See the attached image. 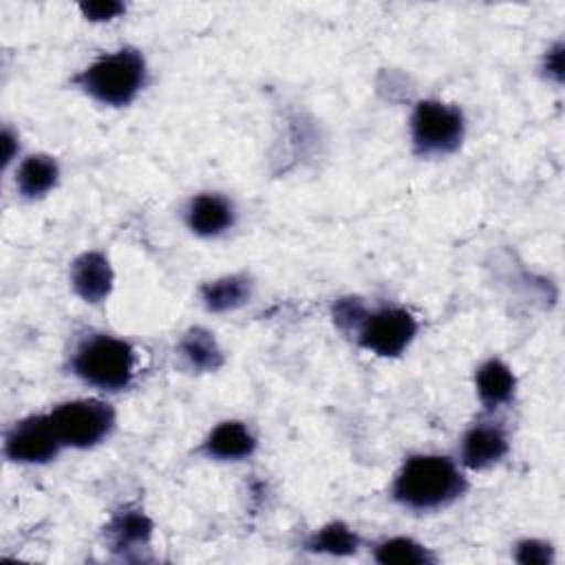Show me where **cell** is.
Returning <instances> with one entry per match:
<instances>
[{
    "label": "cell",
    "mask_w": 565,
    "mask_h": 565,
    "mask_svg": "<svg viewBox=\"0 0 565 565\" xmlns=\"http://www.w3.org/2000/svg\"><path fill=\"white\" fill-rule=\"evenodd\" d=\"M373 558L382 565H428L435 563V556L422 543L408 536H391L375 545Z\"/></svg>",
    "instance_id": "18"
},
{
    "label": "cell",
    "mask_w": 565,
    "mask_h": 565,
    "mask_svg": "<svg viewBox=\"0 0 565 565\" xmlns=\"http://www.w3.org/2000/svg\"><path fill=\"white\" fill-rule=\"evenodd\" d=\"M543 68H545L547 77H552L554 82H561V77H563V46H561V42L554 49L547 51Z\"/></svg>",
    "instance_id": "22"
},
{
    "label": "cell",
    "mask_w": 565,
    "mask_h": 565,
    "mask_svg": "<svg viewBox=\"0 0 565 565\" xmlns=\"http://www.w3.org/2000/svg\"><path fill=\"white\" fill-rule=\"evenodd\" d=\"M49 417L62 446L68 448H93L115 428V408L95 397L57 404Z\"/></svg>",
    "instance_id": "5"
},
{
    "label": "cell",
    "mask_w": 565,
    "mask_h": 565,
    "mask_svg": "<svg viewBox=\"0 0 565 565\" xmlns=\"http://www.w3.org/2000/svg\"><path fill=\"white\" fill-rule=\"evenodd\" d=\"M236 212L227 196L216 192H203L190 199L185 207V223L199 236H218L234 225Z\"/></svg>",
    "instance_id": "11"
},
{
    "label": "cell",
    "mask_w": 565,
    "mask_h": 565,
    "mask_svg": "<svg viewBox=\"0 0 565 565\" xmlns=\"http://www.w3.org/2000/svg\"><path fill=\"white\" fill-rule=\"evenodd\" d=\"M135 349L110 333H93L84 338L71 355V371L82 382L108 393L124 391L135 377Z\"/></svg>",
    "instance_id": "3"
},
{
    "label": "cell",
    "mask_w": 565,
    "mask_h": 565,
    "mask_svg": "<svg viewBox=\"0 0 565 565\" xmlns=\"http://www.w3.org/2000/svg\"><path fill=\"white\" fill-rule=\"evenodd\" d=\"M146 60L137 49L124 46L93 60L73 77V84L104 106H128L146 84Z\"/></svg>",
    "instance_id": "2"
},
{
    "label": "cell",
    "mask_w": 565,
    "mask_h": 565,
    "mask_svg": "<svg viewBox=\"0 0 565 565\" xmlns=\"http://www.w3.org/2000/svg\"><path fill=\"white\" fill-rule=\"evenodd\" d=\"M366 307L362 305L360 298H340L335 305H333V322L340 331L349 333V335H355L360 324L364 322L366 318Z\"/></svg>",
    "instance_id": "19"
},
{
    "label": "cell",
    "mask_w": 565,
    "mask_h": 565,
    "mask_svg": "<svg viewBox=\"0 0 565 565\" xmlns=\"http://www.w3.org/2000/svg\"><path fill=\"white\" fill-rule=\"evenodd\" d=\"M252 296V280L245 274H230L201 287V300L207 311L225 313L243 307Z\"/></svg>",
    "instance_id": "14"
},
{
    "label": "cell",
    "mask_w": 565,
    "mask_h": 565,
    "mask_svg": "<svg viewBox=\"0 0 565 565\" xmlns=\"http://www.w3.org/2000/svg\"><path fill=\"white\" fill-rule=\"evenodd\" d=\"M71 287L73 291L90 305H97L108 298L113 291L115 274L110 260L102 252H84L71 263Z\"/></svg>",
    "instance_id": "9"
},
{
    "label": "cell",
    "mask_w": 565,
    "mask_h": 565,
    "mask_svg": "<svg viewBox=\"0 0 565 565\" xmlns=\"http://www.w3.org/2000/svg\"><path fill=\"white\" fill-rule=\"evenodd\" d=\"M152 530H154V525L141 508L124 505L106 523L104 536H106V543L110 545L113 552L132 554V552L146 550L150 545Z\"/></svg>",
    "instance_id": "10"
},
{
    "label": "cell",
    "mask_w": 565,
    "mask_h": 565,
    "mask_svg": "<svg viewBox=\"0 0 565 565\" xmlns=\"http://www.w3.org/2000/svg\"><path fill=\"white\" fill-rule=\"evenodd\" d=\"M514 561L521 565H552L554 547L539 539H523L514 547Z\"/></svg>",
    "instance_id": "20"
},
{
    "label": "cell",
    "mask_w": 565,
    "mask_h": 565,
    "mask_svg": "<svg viewBox=\"0 0 565 565\" xmlns=\"http://www.w3.org/2000/svg\"><path fill=\"white\" fill-rule=\"evenodd\" d=\"M466 135L459 106L439 99H422L411 115V141L419 157H444L455 152Z\"/></svg>",
    "instance_id": "4"
},
{
    "label": "cell",
    "mask_w": 565,
    "mask_h": 565,
    "mask_svg": "<svg viewBox=\"0 0 565 565\" xmlns=\"http://www.w3.org/2000/svg\"><path fill=\"white\" fill-rule=\"evenodd\" d=\"M79 11L84 13L86 20H93V22H104V20H113L117 18L121 11H124V4L121 2H115V0H97V2H82L79 4Z\"/></svg>",
    "instance_id": "21"
},
{
    "label": "cell",
    "mask_w": 565,
    "mask_h": 565,
    "mask_svg": "<svg viewBox=\"0 0 565 565\" xmlns=\"http://www.w3.org/2000/svg\"><path fill=\"white\" fill-rule=\"evenodd\" d=\"M360 547V536L342 521H331L316 530L307 541L305 550L329 556H351Z\"/></svg>",
    "instance_id": "17"
},
{
    "label": "cell",
    "mask_w": 565,
    "mask_h": 565,
    "mask_svg": "<svg viewBox=\"0 0 565 565\" xmlns=\"http://www.w3.org/2000/svg\"><path fill=\"white\" fill-rule=\"evenodd\" d=\"M179 355L183 358L185 366L196 373L216 371L223 364V351L214 333L203 327H192L183 333L179 340Z\"/></svg>",
    "instance_id": "15"
},
{
    "label": "cell",
    "mask_w": 565,
    "mask_h": 565,
    "mask_svg": "<svg viewBox=\"0 0 565 565\" xmlns=\"http://www.w3.org/2000/svg\"><path fill=\"white\" fill-rule=\"evenodd\" d=\"M60 166L49 154H29L15 170V188L24 199H40L55 188Z\"/></svg>",
    "instance_id": "16"
},
{
    "label": "cell",
    "mask_w": 565,
    "mask_h": 565,
    "mask_svg": "<svg viewBox=\"0 0 565 565\" xmlns=\"http://www.w3.org/2000/svg\"><path fill=\"white\" fill-rule=\"evenodd\" d=\"M2 143H4V163H9L13 159V148H15V135L9 128L2 132Z\"/></svg>",
    "instance_id": "23"
},
{
    "label": "cell",
    "mask_w": 565,
    "mask_h": 565,
    "mask_svg": "<svg viewBox=\"0 0 565 565\" xmlns=\"http://www.w3.org/2000/svg\"><path fill=\"white\" fill-rule=\"evenodd\" d=\"M475 388H477L481 404L486 408L494 411V408H501L512 402L514 391H516V377L503 360L490 358L477 369Z\"/></svg>",
    "instance_id": "13"
},
{
    "label": "cell",
    "mask_w": 565,
    "mask_h": 565,
    "mask_svg": "<svg viewBox=\"0 0 565 565\" xmlns=\"http://www.w3.org/2000/svg\"><path fill=\"white\" fill-rule=\"evenodd\" d=\"M510 450L508 433L501 424L477 422L461 437V463L470 470L497 466Z\"/></svg>",
    "instance_id": "8"
},
{
    "label": "cell",
    "mask_w": 565,
    "mask_h": 565,
    "mask_svg": "<svg viewBox=\"0 0 565 565\" xmlns=\"http://www.w3.org/2000/svg\"><path fill=\"white\" fill-rule=\"evenodd\" d=\"M417 333V320L402 307H382L366 313L355 340L364 351L382 358H395L408 349Z\"/></svg>",
    "instance_id": "6"
},
{
    "label": "cell",
    "mask_w": 565,
    "mask_h": 565,
    "mask_svg": "<svg viewBox=\"0 0 565 565\" xmlns=\"http://www.w3.org/2000/svg\"><path fill=\"white\" fill-rule=\"evenodd\" d=\"M256 450V437L236 419L216 424L201 444V452L216 461H241Z\"/></svg>",
    "instance_id": "12"
},
{
    "label": "cell",
    "mask_w": 565,
    "mask_h": 565,
    "mask_svg": "<svg viewBox=\"0 0 565 565\" xmlns=\"http://www.w3.org/2000/svg\"><path fill=\"white\" fill-rule=\"evenodd\" d=\"M468 490L463 472L444 455H411L397 470L391 497L406 510L433 512L452 505Z\"/></svg>",
    "instance_id": "1"
},
{
    "label": "cell",
    "mask_w": 565,
    "mask_h": 565,
    "mask_svg": "<svg viewBox=\"0 0 565 565\" xmlns=\"http://www.w3.org/2000/svg\"><path fill=\"white\" fill-rule=\"evenodd\" d=\"M60 448L64 446L49 415H29L4 435V455L15 463H46Z\"/></svg>",
    "instance_id": "7"
}]
</instances>
